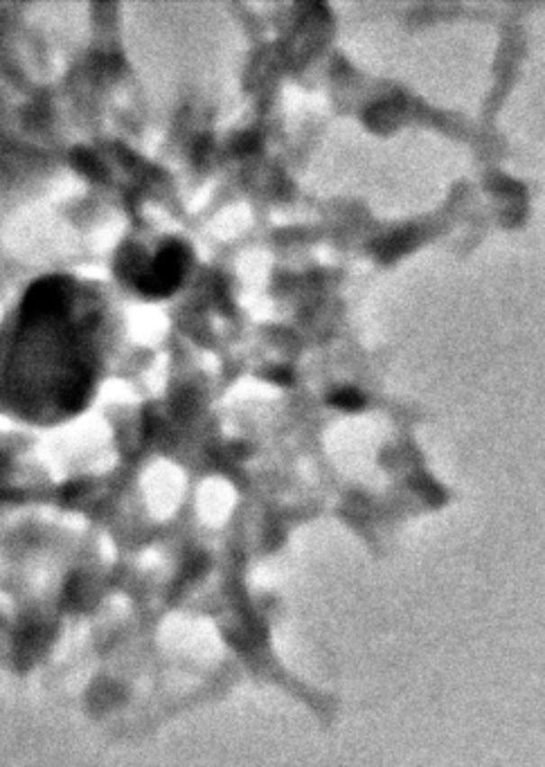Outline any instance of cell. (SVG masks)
Masks as SVG:
<instances>
[{
    "label": "cell",
    "instance_id": "6da1fadb",
    "mask_svg": "<svg viewBox=\"0 0 545 767\" xmlns=\"http://www.w3.org/2000/svg\"><path fill=\"white\" fill-rule=\"evenodd\" d=\"M185 264H187V255L180 246L169 243L162 248L160 255L151 261H144L142 268L133 270L135 286L151 295H167L178 286L180 277L185 273Z\"/></svg>",
    "mask_w": 545,
    "mask_h": 767
},
{
    "label": "cell",
    "instance_id": "7a4b0ae2",
    "mask_svg": "<svg viewBox=\"0 0 545 767\" xmlns=\"http://www.w3.org/2000/svg\"><path fill=\"white\" fill-rule=\"evenodd\" d=\"M333 405H338V408L342 410H359L360 405H363V396L356 394V392H341V394H336L332 399Z\"/></svg>",
    "mask_w": 545,
    "mask_h": 767
}]
</instances>
